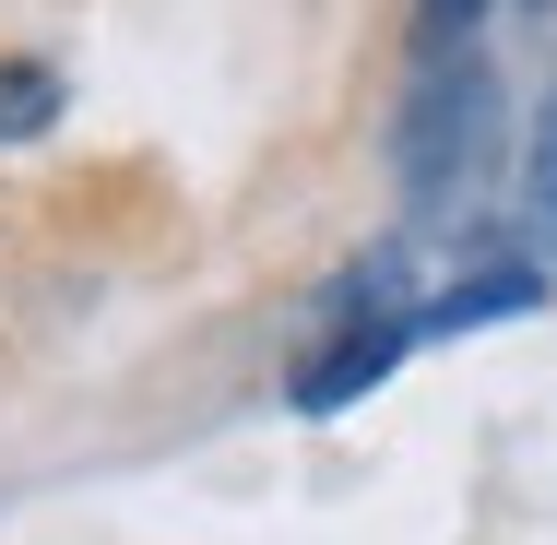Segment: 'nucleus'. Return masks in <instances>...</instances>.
I'll use <instances>...</instances> for the list:
<instances>
[{
	"instance_id": "obj_2",
	"label": "nucleus",
	"mask_w": 557,
	"mask_h": 545,
	"mask_svg": "<svg viewBox=\"0 0 557 545\" xmlns=\"http://www.w3.org/2000/svg\"><path fill=\"white\" fill-rule=\"evenodd\" d=\"M48 108H60V84H48V72H0V143H24Z\"/></svg>"
},
{
	"instance_id": "obj_1",
	"label": "nucleus",
	"mask_w": 557,
	"mask_h": 545,
	"mask_svg": "<svg viewBox=\"0 0 557 545\" xmlns=\"http://www.w3.org/2000/svg\"><path fill=\"white\" fill-rule=\"evenodd\" d=\"M416 332H428V309H404V249H368V273H344L321 344L297 356V416H344Z\"/></svg>"
},
{
	"instance_id": "obj_3",
	"label": "nucleus",
	"mask_w": 557,
	"mask_h": 545,
	"mask_svg": "<svg viewBox=\"0 0 557 545\" xmlns=\"http://www.w3.org/2000/svg\"><path fill=\"white\" fill-rule=\"evenodd\" d=\"M534 214L557 225V96H546V119H534Z\"/></svg>"
}]
</instances>
